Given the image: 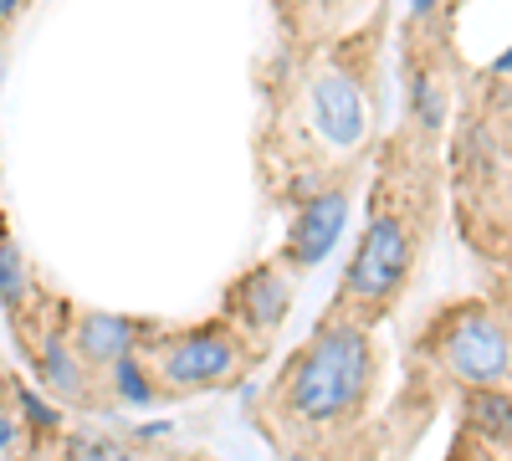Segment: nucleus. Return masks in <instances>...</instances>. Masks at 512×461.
I'll return each mask as SVG.
<instances>
[{
    "label": "nucleus",
    "mask_w": 512,
    "mask_h": 461,
    "mask_svg": "<svg viewBox=\"0 0 512 461\" xmlns=\"http://www.w3.org/2000/svg\"><path fill=\"white\" fill-rule=\"evenodd\" d=\"M410 118L425 139H436L446 129V93L431 72H415V82H410Z\"/></svg>",
    "instance_id": "11"
},
{
    "label": "nucleus",
    "mask_w": 512,
    "mask_h": 461,
    "mask_svg": "<svg viewBox=\"0 0 512 461\" xmlns=\"http://www.w3.org/2000/svg\"><path fill=\"white\" fill-rule=\"evenodd\" d=\"M226 313H231L236 328L256 333V339H267V333H277L282 318L292 313V277H287L277 262L251 267L246 277L231 282V292H226Z\"/></svg>",
    "instance_id": "7"
},
{
    "label": "nucleus",
    "mask_w": 512,
    "mask_h": 461,
    "mask_svg": "<svg viewBox=\"0 0 512 461\" xmlns=\"http://www.w3.org/2000/svg\"><path fill=\"white\" fill-rule=\"evenodd\" d=\"M36 374H41V385H47L52 395H62V400H82V395H88V364L72 354V344H67L62 328H52L47 339H41V349H36Z\"/></svg>",
    "instance_id": "9"
},
{
    "label": "nucleus",
    "mask_w": 512,
    "mask_h": 461,
    "mask_svg": "<svg viewBox=\"0 0 512 461\" xmlns=\"http://www.w3.org/2000/svg\"><path fill=\"white\" fill-rule=\"evenodd\" d=\"M21 461H41V456H21Z\"/></svg>",
    "instance_id": "19"
},
{
    "label": "nucleus",
    "mask_w": 512,
    "mask_h": 461,
    "mask_svg": "<svg viewBox=\"0 0 512 461\" xmlns=\"http://www.w3.org/2000/svg\"><path fill=\"white\" fill-rule=\"evenodd\" d=\"M246 364V349L236 339L231 323H200L185 333H169L154 344V385L175 395H200V390H226L236 385V374Z\"/></svg>",
    "instance_id": "4"
},
{
    "label": "nucleus",
    "mask_w": 512,
    "mask_h": 461,
    "mask_svg": "<svg viewBox=\"0 0 512 461\" xmlns=\"http://www.w3.org/2000/svg\"><path fill=\"white\" fill-rule=\"evenodd\" d=\"M374 339L364 323H323L292 354L287 380L277 385V415L287 426L328 431L369 400L374 390Z\"/></svg>",
    "instance_id": "1"
},
{
    "label": "nucleus",
    "mask_w": 512,
    "mask_h": 461,
    "mask_svg": "<svg viewBox=\"0 0 512 461\" xmlns=\"http://www.w3.org/2000/svg\"><path fill=\"white\" fill-rule=\"evenodd\" d=\"M26 292H31V272H26L21 246H16L11 236H0V303L16 313V308L26 303Z\"/></svg>",
    "instance_id": "12"
},
{
    "label": "nucleus",
    "mask_w": 512,
    "mask_h": 461,
    "mask_svg": "<svg viewBox=\"0 0 512 461\" xmlns=\"http://www.w3.org/2000/svg\"><path fill=\"white\" fill-rule=\"evenodd\" d=\"M349 190L344 185H323L313 200H303L297 205V216H292V226H287V241H282V262L292 267V272H308V267H318L328 251L338 246V236H344V226H349Z\"/></svg>",
    "instance_id": "5"
},
{
    "label": "nucleus",
    "mask_w": 512,
    "mask_h": 461,
    "mask_svg": "<svg viewBox=\"0 0 512 461\" xmlns=\"http://www.w3.org/2000/svg\"><path fill=\"white\" fill-rule=\"evenodd\" d=\"M108 385H113V395H118L123 405H134V410H144V405L159 400V385H154V374H149V364H144L139 354L118 359V364L108 369Z\"/></svg>",
    "instance_id": "10"
},
{
    "label": "nucleus",
    "mask_w": 512,
    "mask_h": 461,
    "mask_svg": "<svg viewBox=\"0 0 512 461\" xmlns=\"http://www.w3.org/2000/svg\"><path fill=\"white\" fill-rule=\"evenodd\" d=\"M466 410H472V426L482 436H492L497 446H507V390H472Z\"/></svg>",
    "instance_id": "13"
},
{
    "label": "nucleus",
    "mask_w": 512,
    "mask_h": 461,
    "mask_svg": "<svg viewBox=\"0 0 512 461\" xmlns=\"http://www.w3.org/2000/svg\"><path fill=\"white\" fill-rule=\"evenodd\" d=\"M410 267H415V236H410L405 216L400 211H379L364 226L359 251H354V262L344 272V308H354L359 318L384 313L400 298Z\"/></svg>",
    "instance_id": "3"
},
{
    "label": "nucleus",
    "mask_w": 512,
    "mask_h": 461,
    "mask_svg": "<svg viewBox=\"0 0 512 461\" xmlns=\"http://www.w3.org/2000/svg\"><path fill=\"white\" fill-rule=\"evenodd\" d=\"M282 461H313V456H308V451H287Z\"/></svg>",
    "instance_id": "17"
},
{
    "label": "nucleus",
    "mask_w": 512,
    "mask_h": 461,
    "mask_svg": "<svg viewBox=\"0 0 512 461\" xmlns=\"http://www.w3.org/2000/svg\"><path fill=\"white\" fill-rule=\"evenodd\" d=\"M16 446V415H6V410H0V456H6Z\"/></svg>",
    "instance_id": "16"
},
{
    "label": "nucleus",
    "mask_w": 512,
    "mask_h": 461,
    "mask_svg": "<svg viewBox=\"0 0 512 461\" xmlns=\"http://www.w3.org/2000/svg\"><path fill=\"white\" fill-rule=\"evenodd\" d=\"M431 349L441 369L466 390H507V369H512V344H507V323L487 303H461L446 313V323L431 333Z\"/></svg>",
    "instance_id": "2"
},
{
    "label": "nucleus",
    "mask_w": 512,
    "mask_h": 461,
    "mask_svg": "<svg viewBox=\"0 0 512 461\" xmlns=\"http://www.w3.org/2000/svg\"><path fill=\"white\" fill-rule=\"evenodd\" d=\"M67 461H139V451L123 441H108V436H72Z\"/></svg>",
    "instance_id": "14"
},
{
    "label": "nucleus",
    "mask_w": 512,
    "mask_h": 461,
    "mask_svg": "<svg viewBox=\"0 0 512 461\" xmlns=\"http://www.w3.org/2000/svg\"><path fill=\"white\" fill-rule=\"evenodd\" d=\"M67 344H72V354H77L82 364H103V369H113L118 359L139 354V323H134V318H123V313H103V308H93V313H82V318L72 323Z\"/></svg>",
    "instance_id": "8"
},
{
    "label": "nucleus",
    "mask_w": 512,
    "mask_h": 461,
    "mask_svg": "<svg viewBox=\"0 0 512 461\" xmlns=\"http://www.w3.org/2000/svg\"><path fill=\"white\" fill-rule=\"evenodd\" d=\"M0 236H6V211H0Z\"/></svg>",
    "instance_id": "18"
},
{
    "label": "nucleus",
    "mask_w": 512,
    "mask_h": 461,
    "mask_svg": "<svg viewBox=\"0 0 512 461\" xmlns=\"http://www.w3.org/2000/svg\"><path fill=\"white\" fill-rule=\"evenodd\" d=\"M16 405H21V415H26V426H31V431H62V410H57L47 395H36L31 385L16 390Z\"/></svg>",
    "instance_id": "15"
},
{
    "label": "nucleus",
    "mask_w": 512,
    "mask_h": 461,
    "mask_svg": "<svg viewBox=\"0 0 512 461\" xmlns=\"http://www.w3.org/2000/svg\"><path fill=\"white\" fill-rule=\"evenodd\" d=\"M308 113H313V129L323 134L328 149H359L369 134V108H364V88L344 72V67H328L313 77L308 88Z\"/></svg>",
    "instance_id": "6"
}]
</instances>
